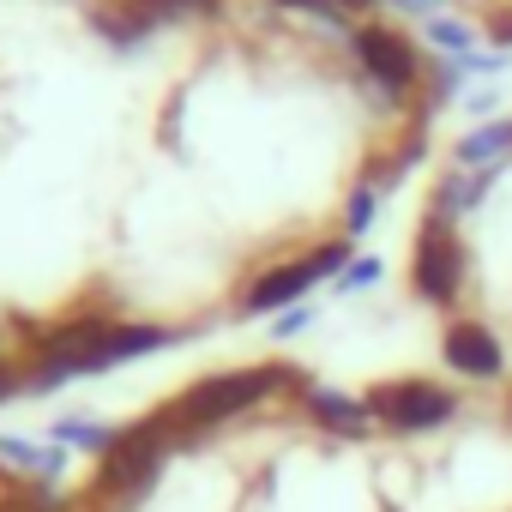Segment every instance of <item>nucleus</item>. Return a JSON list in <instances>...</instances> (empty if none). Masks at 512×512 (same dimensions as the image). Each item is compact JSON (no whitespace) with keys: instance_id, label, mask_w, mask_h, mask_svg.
Segmentation results:
<instances>
[{"instance_id":"16","label":"nucleus","mask_w":512,"mask_h":512,"mask_svg":"<svg viewBox=\"0 0 512 512\" xmlns=\"http://www.w3.org/2000/svg\"><path fill=\"white\" fill-rule=\"evenodd\" d=\"M374 278H380V260H368V253H362V260H350V266H344V278H338V284H344V290H362V284H374Z\"/></svg>"},{"instance_id":"13","label":"nucleus","mask_w":512,"mask_h":512,"mask_svg":"<svg viewBox=\"0 0 512 512\" xmlns=\"http://www.w3.org/2000/svg\"><path fill=\"white\" fill-rule=\"evenodd\" d=\"M55 440H61V446H109L115 434H103V428L85 422V416H61V422H55Z\"/></svg>"},{"instance_id":"18","label":"nucleus","mask_w":512,"mask_h":512,"mask_svg":"<svg viewBox=\"0 0 512 512\" xmlns=\"http://www.w3.org/2000/svg\"><path fill=\"white\" fill-rule=\"evenodd\" d=\"M488 37H494L500 49H512V7H500V13L488 19Z\"/></svg>"},{"instance_id":"7","label":"nucleus","mask_w":512,"mask_h":512,"mask_svg":"<svg viewBox=\"0 0 512 512\" xmlns=\"http://www.w3.org/2000/svg\"><path fill=\"white\" fill-rule=\"evenodd\" d=\"M446 362H452L458 374H470V380H494V374L506 368V356H500V338H494L488 326H476V320H458V326H446Z\"/></svg>"},{"instance_id":"15","label":"nucleus","mask_w":512,"mask_h":512,"mask_svg":"<svg viewBox=\"0 0 512 512\" xmlns=\"http://www.w3.org/2000/svg\"><path fill=\"white\" fill-rule=\"evenodd\" d=\"M374 205H380V193H374V187H356V193H350V217H344V223H350V235H362V229L374 223Z\"/></svg>"},{"instance_id":"14","label":"nucleus","mask_w":512,"mask_h":512,"mask_svg":"<svg viewBox=\"0 0 512 512\" xmlns=\"http://www.w3.org/2000/svg\"><path fill=\"white\" fill-rule=\"evenodd\" d=\"M272 7H290V13H314V19H326V25H350V13L338 7V0H272Z\"/></svg>"},{"instance_id":"12","label":"nucleus","mask_w":512,"mask_h":512,"mask_svg":"<svg viewBox=\"0 0 512 512\" xmlns=\"http://www.w3.org/2000/svg\"><path fill=\"white\" fill-rule=\"evenodd\" d=\"M428 43L464 61V55H470V43H476V31H470L464 19H428Z\"/></svg>"},{"instance_id":"8","label":"nucleus","mask_w":512,"mask_h":512,"mask_svg":"<svg viewBox=\"0 0 512 512\" xmlns=\"http://www.w3.org/2000/svg\"><path fill=\"white\" fill-rule=\"evenodd\" d=\"M308 416H314L320 428L344 434V440H362V434L374 428V410H368V398H350V392H326V386H314V392H308Z\"/></svg>"},{"instance_id":"19","label":"nucleus","mask_w":512,"mask_h":512,"mask_svg":"<svg viewBox=\"0 0 512 512\" xmlns=\"http://www.w3.org/2000/svg\"><path fill=\"white\" fill-rule=\"evenodd\" d=\"M338 7H344L350 19H362V13H374V7H386V0H338Z\"/></svg>"},{"instance_id":"9","label":"nucleus","mask_w":512,"mask_h":512,"mask_svg":"<svg viewBox=\"0 0 512 512\" xmlns=\"http://www.w3.org/2000/svg\"><path fill=\"white\" fill-rule=\"evenodd\" d=\"M452 157H458V169H500L512 157V115L506 121H482L476 133H464Z\"/></svg>"},{"instance_id":"3","label":"nucleus","mask_w":512,"mask_h":512,"mask_svg":"<svg viewBox=\"0 0 512 512\" xmlns=\"http://www.w3.org/2000/svg\"><path fill=\"white\" fill-rule=\"evenodd\" d=\"M344 266H350V241H326V247L302 253V260H290V266H278V272H266V278H253L247 296H241V314H278V308H296L314 284L344 278Z\"/></svg>"},{"instance_id":"1","label":"nucleus","mask_w":512,"mask_h":512,"mask_svg":"<svg viewBox=\"0 0 512 512\" xmlns=\"http://www.w3.org/2000/svg\"><path fill=\"white\" fill-rule=\"evenodd\" d=\"M290 386H302L296 368H229V374H211V380L187 386L163 410H151V422L163 428V440H199L205 428H217V422H229V416H241L253 404H266V398H278Z\"/></svg>"},{"instance_id":"6","label":"nucleus","mask_w":512,"mask_h":512,"mask_svg":"<svg viewBox=\"0 0 512 512\" xmlns=\"http://www.w3.org/2000/svg\"><path fill=\"white\" fill-rule=\"evenodd\" d=\"M368 410H374L380 422L416 434V428H440V422H452L458 398H452L446 386H434V380H380V386H368Z\"/></svg>"},{"instance_id":"4","label":"nucleus","mask_w":512,"mask_h":512,"mask_svg":"<svg viewBox=\"0 0 512 512\" xmlns=\"http://www.w3.org/2000/svg\"><path fill=\"white\" fill-rule=\"evenodd\" d=\"M350 55L362 61L368 85H380L386 97H410L422 85V55L410 49V37H398L392 25H350Z\"/></svg>"},{"instance_id":"5","label":"nucleus","mask_w":512,"mask_h":512,"mask_svg":"<svg viewBox=\"0 0 512 512\" xmlns=\"http://www.w3.org/2000/svg\"><path fill=\"white\" fill-rule=\"evenodd\" d=\"M163 452H169V440H163V428L145 416V422H133L127 434H115V440L103 446L97 482L115 488V494H139V488H151V476L163 470Z\"/></svg>"},{"instance_id":"17","label":"nucleus","mask_w":512,"mask_h":512,"mask_svg":"<svg viewBox=\"0 0 512 512\" xmlns=\"http://www.w3.org/2000/svg\"><path fill=\"white\" fill-rule=\"evenodd\" d=\"M308 320H314V308H302V302H296V308H284V314H278V326H272V332H278V338H296V332H308Z\"/></svg>"},{"instance_id":"11","label":"nucleus","mask_w":512,"mask_h":512,"mask_svg":"<svg viewBox=\"0 0 512 512\" xmlns=\"http://www.w3.org/2000/svg\"><path fill=\"white\" fill-rule=\"evenodd\" d=\"M0 464H13V470H31V476L55 482V476L67 470V452H61V446H31V440H19V434H0Z\"/></svg>"},{"instance_id":"10","label":"nucleus","mask_w":512,"mask_h":512,"mask_svg":"<svg viewBox=\"0 0 512 512\" xmlns=\"http://www.w3.org/2000/svg\"><path fill=\"white\" fill-rule=\"evenodd\" d=\"M494 175L500 169H452L440 187H434V205L428 211H440V217H458V211H470L488 187H494Z\"/></svg>"},{"instance_id":"20","label":"nucleus","mask_w":512,"mask_h":512,"mask_svg":"<svg viewBox=\"0 0 512 512\" xmlns=\"http://www.w3.org/2000/svg\"><path fill=\"white\" fill-rule=\"evenodd\" d=\"M0 362H13V356H7V344H0Z\"/></svg>"},{"instance_id":"2","label":"nucleus","mask_w":512,"mask_h":512,"mask_svg":"<svg viewBox=\"0 0 512 512\" xmlns=\"http://www.w3.org/2000/svg\"><path fill=\"white\" fill-rule=\"evenodd\" d=\"M410 284L428 308H452L458 290H464V241H458V223L428 211L422 229H416V247H410Z\"/></svg>"}]
</instances>
